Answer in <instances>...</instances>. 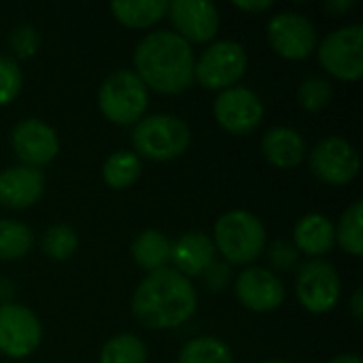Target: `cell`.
<instances>
[{"instance_id":"obj_1","label":"cell","mask_w":363,"mask_h":363,"mask_svg":"<svg viewBox=\"0 0 363 363\" xmlns=\"http://www.w3.org/2000/svg\"><path fill=\"white\" fill-rule=\"evenodd\" d=\"M198 306V294L187 277L172 268L149 272L132 298L134 317L149 330H172L189 321Z\"/></svg>"},{"instance_id":"obj_2","label":"cell","mask_w":363,"mask_h":363,"mask_svg":"<svg viewBox=\"0 0 363 363\" xmlns=\"http://www.w3.org/2000/svg\"><path fill=\"white\" fill-rule=\"evenodd\" d=\"M134 64L145 87L160 94H179L194 83L191 45L170 30L147 34L136 47Z\"/></svg>"},{"instance_id":"obj_3","label":"cell","mask_w":363,"mask_h":363,"mask_svg":"<svg viewBox=\"0 0 363 363\" xmlns=\"http://www.w3.org/2000/svg\"><path fill=\"white\" fill-rule=\"evenodd\" d=\"M215 245L230 264H251L266 245L262 221L247 211H230L215 223Z\"/></svg>"},{"instance_id":"obj_4","label":"cell","mask_w":363,"mask_h":363,"mask_svg":"<svg viewBox=\"0 0 363 363\" xmlns=\"http://www.w3.org/2000/svg\"><path fill=\"white\" fill-rule=\"evenodd\" d=\"M191 134L183 119L174 115H151L136 123L132 143L138 155L153 162H168L185 153Z\"/></svg>"},{"instance_id":"obj_5","label":"cell","mask_w":363,"mask_h":363,"mask_svg":"<svg viewBox=\"0 0 363 363\" xmlns=\"http://www.w3.org/2000/svg\"><path fill=\"white\" fill-rule=\"evenodd\" d=\"M102 115L119 125L138 123L147 111L149 94L145 83L132 70H117L104 79L98 91Z\"/></svg>"},{"instance_id":"obj_6","label":"cell","mask_w":363,"mask_h":363,"mask_svg":"<svg viewBox=\"0 0 363 363\" xmlns=\"http://www.w3.org/2000/svg\"><path fill=\"white\" fill-rule=\"evenodd\" d=\"M247 72V53L240 43L219 40L202 51L194 64V79L206 89H230Z\"/></svg>"},{"instance_id":"obj_7","label":"cell","mask_w":363,"mask_h":363,"mask_svg":"<svg viewBox=\"0 0 363 363\" xmlns=\"http://www.w3.org/2000/svg\"><path fill=\"white\" fill-rule=\"evenodd\" d=\"M321 66L342 81H357L363 74V28L359 23L332 32L319 47Z\"/></svg>"},{"instance_id":"obj_8","label":"cell","mask_w":363,"mask_h":363,"mask_svg":"<svg viewBox=\"0 0 363 363\" xmlns=\"http://www.w3.org/2000/svg\"><path fill=\"white\" fill-rule=\"evenodd\" d=\"M296 291L300 304L308 313H330L340 300V277L332 264L311 259L298 272Z\"/></svg>"},{"instance_id":"obj_9","label":"cell","mask_w":363,"mask_h":363,"mask_svg":"<svg viewBox=\"0 0 363 363\" xmlns=\"http://www.w3.org/2000/svg\"><path fill=\"white\" fill-rule=\"evenodd\" d=\"M40 321L21 304L0 306V353L13 359L28 357L40 345Z\"/></svg>"},{"instance_id":"obj_10","label":"cell","mask_w":363,"mask_h":363,"mask_svg":"<svg viewBox=\"0 0 363 363\" xmlns=\"http://www.w3.org/2000/svg\"><path fill=\"white\" fill-rule=\"evenodd\" d=\"M311 170L323 183L347 185L359 172V155L347 138L328 136L313 149Z\"/></svg>"},{"instance_id":"obj_11","label":"cell","mask_w":363,"mask_h":363,"mask_svg":"<svg viewBox=\"0 0 363 363\" xmlns=\"http://www.w3.org/2000/svg\"><path fill=\"white\" fill-rule=\"evenodd\" d=\"M268 40L272 49L287 60H304L313 53L317 32L313 21L294 11L279 13L268 23Z\"/></svg>"},{"instance_id":"obj_12","label":"cell","mask_w":363,"mask_h":363,"mask_svg":"<svg viewBox=\"0 0 363 363\" xmlns=\"http://www.w3.org/2000/svg\"><path fill=\"white\" fill-rule=\"evenodd\" d=\"M215 119L232 134H249L264 119V104L259 96L247 87L223 89L215 100Z\"/></svg>"},{"instance_id":"obj_13","label":"cell","mask_w":363,"mask_h":363,"mask_svg":"<svg viewBox=\"0 0 363 363\" xmlns=\"http://www.w3.org/2000/svg\"><path fill=\"white\" fill-rule=\"evenodd\" d=\"M166 13L187 43H206L219 30V11L206 0H172Z\"/></svg>"},{"instance_id":"obj_14","label":"cell","mask_w":363,"mask_h":363,"mask_svg":"<svg viewBox=\"0 0 363 363\" xmlns=\"http://www.w3.org/2000/svg\"><path fill=\"white\" fill-rule=\"evenodd\" d=\"M11 143L23 166H32V168L49 164L60 151V140L55 130L40 119L19 121L11 134Z\"/></svg>"},{"instance_id":"obj_15","label":"cell","mask_w":363,"mask_h":363,"mask_svg":"<svg viewBox=\"0 0 363 363\" xmlns=\"http://www.w3.org/2000/svg\"><path fill=\"white\" fill-rule=\"evenodd\" d=\"M236 296L245 308L255 313H270L283 304L285 287L274 272L247 268L236 281Z\"/></svg>"},{"instance_id":"obj_16","label":"cell","mask_w":363,"mask_h":363,"mask_svg":"<svg viewBox=\"0 0 363 363\" xmlns=\"http://www.w3.org/2000/svg\"><path fill=\"white\" fill-rule=\"evenodd\" d=\"M45 189V177L32 166H13L0 172V204L6 208L32 206Z\"/></svg>"},{"instance_id":"obj_17","label":"cell","mask_w":363,"mask_h":363,"mask_svg":"<svg viewBox=\"0 0 363 363\" xmlns=\"http://www.w3.org/2000/svg\"><path fill=\"white\" fill-rule=\"evenodd\" d=\"M170 259L183 277H198L215 262V245L204 232H187L170 247Z\"/></svg>"},{"instance_id":"obj_18","label":"cell","mask_w":363,"mask_h":363,"mask_svg":"<svg viewBox=\"0 0 363 363\" xmlns=\"http://www.w3.org/2000/svg\"><path fill=\"white\" fill-rule=\"evenodd\" d=\"M262 151L272 166L289 170V168H296L304 160L306 145H304V138L296 130L279 125L266 132L262 140Z\"/></svg>"},{"instance_id":"obj_19","label":"cell","mask_w":363,"mask_h":363,"mask_svg":"<svg viewBox=\"0 0 363 363\" xmlns=\"http://www.w3.org/2000/svg\"><path fill=\"white\" fill-rule=\"evenodd\" d=\"M296 249L306 255H325L336 242V230L325 215L311 213L302 217L294 230Z\"/></svg>"},{"instance_id":"obj_20","label":"cell","mask_w":363,"mask_h":363,"mask_svg":"<svg viewBox=\"0 0 363 363\" xmlns=\"http://www.w3.org/2000/svg\"><path fill=\"white\" fill-rule=\"evenodd\" d=\"M170 247H172L170 240L162 232L147 230L136 236L132 245V255L140 268L153 272V270L166 268V264L170 262Z\"/></svg>"},{"instance_id":"obj_21","label":"cell","mask_w":363,"mask_h":363,"mask_svg":"<svg viewBox=\"0 0 363 363\" xmlns=\"http://www.w3.org/2000/svg\"><path fill=\"white\" fill-rule=\"evenodd\" d=\"M111 11L117 17V21L128 28H149L166 15L168 2H164V0H138V2L125 0V2H113Z\"/></svg>"},{"instance_id":"obj_22","label":"cell","mask_w":363,"mask_h":363,"mask_svg":"<svg viewBox=\"0 0 363 363\" xmlns=\"http://www.w3.org/2000/svg\"><path fill=\"white\" fill-rule=\"evenodd\" d=\"M140 172H143L140 157L130 151H115L113 155H108V160L104 162V168H102L104 183L111 189L132 187L138 181Z\"/></svg>"},{"instance_id":"obj_23","label":"cell","mask_w":363,"mask_h":363,"mask_svg":"<svg viewBox=\"0 0 363 363\" xmlns=\"http://www.w3.org/2000/svg\"><path fill=\"white\" fill-rule=\"evenodd\" d=\"M32 245H34V236L28 225L13 219L0 221V259L4 262L21 259L30 253Z\"/></svg>"},{"instance_id":"obj_24","label":"cell","mask_w":363,"mask_h":363,"mask_svg":"<svg viewBox=\"0 0 363 363\" xmlns=\"http://www.w3.org/2000/svg\"><path fill=\"white\" fill-rule=\"evenodd\" d=\"M336 240L338 245L359 257L363 253V202L357 200L353 202L340 217V223H338V230H336Z\"/></svg>"},{"instance_id":"obj_25","label":"cell","mask_w":363,"mask_h":363,"mask_svg":"<svg viewBox=\"0 0 363 363\" xmlns=\"http://www.w3.org/2000/svg\"><path fill=\"white\" fill-rule=\"evenodd\" d=\"M232 353L230 349L211 336H200L189 340L181 355H179V363H232Z\"/></svg>"},{"instance_id":"obj_26","label":"cell","mask_w":363,"mask_h":363,"mask_svg":"<svg viewBox=\"0 0 363 363\" xmlns=\"http://www.w3.org/2000/svg\"><path fill=\"white\" fill-rule=\"evenodd\" d=\"M147 347L134 334H119L111 338L100 353V363H145Z\"/></svg>"},{"instance_id":"obj_27","label":"cell","mask_w":363,"mask_h":363,"mask_svg":"<svg viewBox=\"0 0 363 363\" xmlns=\"http://www.w3.org/2000/svg\"><path fill=\"white\" fill-rule=\"evenodd\" d=\"M79 247V238L72 228L68 225H51L43 236V251L53 262L68 259Z\"/></svg>"},{"instance_id":"obj_28","label":"cell","mask_w":363,"mask_h":363,"mask_svg":"<svg viewBox=\"0 0 363 363\" xmlns=\"http://www.w3.org/2000/svg\"><path fill=\"white\" fill-rule=\"evenodd\" d=\"M332 85L330 81L321 79V77H308L300 83L298 87V102L304 111L308 113H319L323 111L330 100H332Z\"/></svg>"},{"instance_id":"obj_29","label":"cell","mask_w":363,"mask_h":363,"mask_svg":"<svg viewBox=\"0 0 363 363\" xmlns=\"http://www.w3.org/2000/svg\"><path fill=\"white\" fill-rule=\"evenodd\" d=\"M21 83L23 77L19 64L9 55H0V106L17 98V94L21 91Z\"/></svg>"},{"instance_id":"obj_30","label":"cell","mask_w":363,"mask_h":363,"mask_svg":"<svg viewBox=\"0 0 363 363\" xmlns=\"http://www.w3.org/2000/svg\"><path fill=\"white\" fill-rule=\"evenodd\" d=\"M38 47V34L32 26H17L11 32V49L19 57H32Z\"/></svg>"},{"instance_id":"obj_31","label":"cell","mask_w":363,"mask_h":363,"mask_svg":"<svg viewBox=\"0 0 363 363\" xmlns=\"http://www.w3.org/2000/svg\"><path fill=\"white\" fill-rule=\"evenodd\" d=\"M268 257H270V264H272L279 272H289V270L296 266V262H298V249L291 247V245L285 242V240H277V242L270 247Z\"/></svg>"},{"instance_id":"obj_32","label":"cell","mask_w":363,"mask_h":363,"mask_svg":"<svg viewBox=\"0 0 363 363\" xmlns=\"http://www.w3.org/2000/svg\"><path fill=\"white\" fill-rule=\"evenodd\" d=\"M202 281H204V287L208 289V291H221L225 285H228V281H230V268L225 266V264H219V262H213L202 274Z\"/></svg>"},{"instance_id":"obj_33","label":"cell","mask_w":363,"mask_h":363,"mask_svg":"<svg viewBox=\"0 0 363 363\" xmlns=\"http://www.w3.org/2000/svg\"><path fill=\"white\" fill-rule=\"evenodd\" d=\"M234 6L240 9V11H245V13H262V11H266V9L272 6V0H245V2L242 0H236Z\"/></svg>"},{"instance_id":"obj_34","label":"cell","mask_w":363,"mask_h":363,"mask_svg":"<svg viewBox=\"0 0 363 363\" xmlns=\"http://www.w3.org/2000/svg\"><path fill=\"white\" fill-rule=\"evenodd\" d=\"M15 294V285L9 279H0V306L2 304H11V298Z\"/></svg>"},{"instance_id":"obj_35","label":"cell","mask_w":363,"mask_h":363,"mask_svg":"<svg viewBox=\"0 0 363 363\" xmlns=\"http://www.w3.org/2000/svg\"><path fill=\"white\" fill-rule=\"evenodd\" d=\"M351 311H353V317L355 321H362L363 319V291L357 289L351 298Z\"/></svg>"},{"instance_id":"obj_36","label":"cell","mask_w":363,"mask_h":363,"mask_svg":"<svg viewBox=\"0 0 363 363\" xmlns=\"http://www.w3.org/2000/svg\"><path fill=\"white\" fill-rule=\"evenodd\" d=\"M353 6H355L353 0H330V2L325 4V9H328L330 13H342V11H349V9H353Z\"/></svg>"},{"instance_id":"obj_37","label":"cell","mask_w":363,"mask_h":363,"mask_svg":"<svg viewBox=\"0 0 363 363\" xmlns=\"http://www.w3.org/2000/svg\"><path fill=\"white\" fill-rule=\"evenodd\" d=\"M330 363H362V357L359 355H353V353H347V355L334 357Z\"/></svg>"},{"instance_id":"obj_38","label":"cell","mask_w":363,"mask_h":363,"mask_svg":"<svg viewBox=\"0 0 363 363\" xmlns=\"http://www.w3.org/2000/svg\"><path fill=\"white\" fill-rule=\"evenodd\" d=\"M264 363H287V362H279V359H270V362H264Z\"/></svg>"}]
</instances>
